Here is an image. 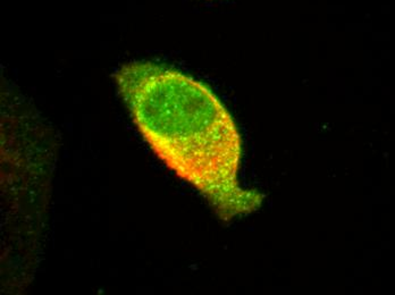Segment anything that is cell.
I'll return each instance as SVG.
<instances>
[{"instance_id":"6da1fadb","label":"cell","mask_w":395,"mask_h":295,"mask_svg":"<svg viewBox=\"0 0 395 295\" xmlns=\"http://www.w3.org/2000/svg\"><path fill=\"white\" fill-rule=\"evenodd\" d=\"M134 123L157 156L223 219L254 211L262 195L239 184L241 137L207 85L164 65L134 61L115 75Z\"/></svg>"}]
</instances>
